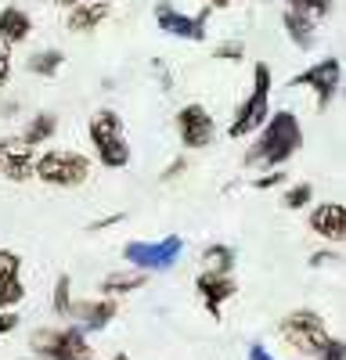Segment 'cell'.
Listing matches in <instances>:
<instances>
[{
	"mask_svg": "<svg viewBox=\"0 0 346 360\" xmlns=\"http://www.w3.org/2000/svg\"><path fill=\"white\" fill-rule=\"evenodd\" d=\"M303 148V123L296 112L278 108L267 115V123L256 130V141L245 148V169H281L288 159H296Z\"/></svg>",
	"mask_w": 346,
	"mask_h": 360,
	"instance_id": "obj_1",
	"label": "cell"
},
{
	"mask_svg": "<svg viewBox=\"0 0 346 360\" xmlns=\"http://www.w3.org/2000/svg\"><path fill=\"white\" fill-rule=\"evenodd\" d=\"M86 137H91L98 162L105 169H127L130 166V141H127V127L123 119L112 108H98L86 123Z\"/></svg>",
	"mask_w": 346,
	"mask_h": 360,
	"instance_id": "obj_2",
	"label": "cell"
},
{
	"mask_svg": "<svg viewBox=\"0 0 346 360\" xmlns=\"http://www.w3.org/2000/svg\"><path fill=\"white\" fill-rule=\"evenodd\" d=\"M271 90H274V76H271V65L267 62H256L252 65V90L245 94V101L238 105L235 119H231V127H227V137H249L256 134L260 127L267 123V115H271Z\"/></svg>",
	"mask_w": 346,
	"mask_h": 360,
	"instance_id": "obj_3",
	"label": "cell"
},
{
	"mask_svg": "<svg viewBox=\"0 0 346 360\" xmlns=\"http://www.w3.org/2000/svg\"><path fill=\"white\" fill-rule=\"evenodd\" d=\"M91 159L76 148H47L33 162V176L47 188H79L91 176Z\"/></svg>",
	"mask_w": 346,
	"mask_h": 360,
	"instance_id": "obj_4",
	"label": "cell"
},
{
	"mask_svg": "<svg viewBox=\"0 0 346 360\" xmlns=\"http://www.w3.org/2000/svg\"><path fill=\"white\" fill-rule=\"evenodd\" d=\"M29 349L40 360H94V346L79 324L62 328H37L29 335Z\"/></svg>",
	"mask_w": 346,
	"mask_h": 360,
	"instance_id": "obj_5",
	"label": "cell"
},
{
	"mask_svg": "<svg viewBox=\"0 0 346 360\" xmlns=\"http://www.w3.org/2000/svg\"><path fill=\"white\" fill-rule=\"evenodd\" d=\"M278 339L293 353H300V356H317V353H321V346L332 339V332H328L325 317L317 314V310L300 307V310L285 314L278 321Z\"/></svg>",
	"mask_w": 346,
	"mask_h": 360,
	"instance_id": "obj_6",
	"label": "cell"
},
{
	"mask_svg": "<svg viewBox=\"0 0 346 360\" xmlns=\"http://www.w3.org/2000/svg\"><path fill=\"white\" fill-rule=\"evenodd\" d=\"M184 252V238L181 234H166L162 242H127L123 245V259L134 270L144 274H159V270H173Z\"/></svg>",
	"mask_w": 346,
	"mask_h": 360,
	"instance_id": "obj_7",
	"label": "cell"
},
{
	"mask_svg": "<svg viewBox=\"0 0 346 360\" xmlns=\"http://www.w3.org/2000/svg\"><path fill=\"white\" fill-rule=\"evenodd\" d=\"M339 83H342V62H339L335 54H328V58H321V62L307 65L303 72H296L293 79H288V86H310L314 90V108L317 112L332 108V101L339 94Z\"/></svg>",
	"mask_w": 346,
	"mask_h": 360,
	"instance_id": "obj_8",
	"label": "cell"
},
{
	"mask_svg": "<svg viewBox=\"0 0 346 360\" xmlns=\"http://www.w3.org/2000/svg\"><path fill=\"white\" fill-rule=\"evenodd\" d=\"M177 137L188 152H202V148H210L217 141V119L210 115L206 105H184L177 112Z\"/></svg>",
	"mask_w": 346,
	"mask_h": 360,
	"instance_id": "obj_9",
	"label": "cell"
},
{
	"mask_svg": "<svg viewBox=\"0 0 346 360\" xmlns=\"http://www.w3.org/2000/svg\"><path fill=\"white\" fill-rule=\"evenodd\" d=\"M210 11L213 8H202L198 15H184L169 4V0H162V4H155V25L162 29L166 37H177V40H206V22H210Z\"/></svg>",
	"mask_w": 346,
	"mask_h": 360,
	"instance_id": "obj_10",
	"label": "cell"
},
{
	"mask_svg": "<svg viewBox=\"0 0 346 360\" xmlns=\"http://www.w3.org/2000/svg\"><path fill=\"white\" fill-rule=\"evenodd\" d=\"M33 162H37L33 144H25L18 134L0 137V176L15 180V184H25V180H33Z\"/></svg>",
	"mask_w": 346,
	"mask_h": 360,
	"instance_id": "obj_11",
	"label": "cell"
},
{
	"mask_svg": "<svg viewBox=\"0 0 346 360\" xmlns=\"http://www.w3.org/2000/svg\"><path fill=\"white\" fill-rule=\"evenodd\" d=\"M195 292L202 299V307L210 310L213 321L224 317V303L231 295H238V281L231 274H213V270H202V274L195 278Z\"/></svg>",
	"mask_w": 346,
	"mask_h": 360,
	"instance_id": "obj_12",
	"label": "cell"
},
{
	"mask_svg": "<svg viewBox=\"0 0 346 360\" xmlns=\"http://www.w3.org/2000/svg\"><path fill=\"white\" fill-rule=\"evenodd\" d=\"M115 314H120V299H108V295L105 299H72V307H69L72 324H79L86 335L108 328L115 321Z\"/></svg>",
	"mask_w": 346,
	"mask_h": 360,
	"instance_id": "obj_13",
	"label": "cell"
},
{
	"mask_svg": "<svg viewBox=\"0 0 346 360\" xmlns=\"http://www.w3.org/2000/svg\"><path fill=\"white\" fill-rule=\"evenodd\" d=\"M310 231L317 238H325L328 245H342L346 242V205L342 202H321L310 209Z\"/></svg>",
	"mask_w": 346,
	"mask_h": 360,
	"instance_id": "obj_14",
	"label": "cell"
},
{
	"mask_svg": "<svg viewBox=\"0 0 346 360\" xmlns=\"http://www.w3.org/2000/svg\"><path fill=\"white\" fill-rule=\"evenodd\" d=\"M108 15H112L108 0H86V4L79 0V4L69 8V15H65V29H69V33H94Z\"/></svg>",
	"mask_w": 346,
	"mask_h": 360,
	"instance_id": "obj_15",
	"label": "cell"
},
{
	"mask_svg": "<svg viewBox=\"0 0 346 360\" xmlns=\"http://www.w3.org/2000/svg\"><path fill=\"white\" fill-rule=\"evenodd\" d=\"M281 25H285L288 40L296 44V51H314V47H317V18L285 8V11H281Z\"/></svg>",
	"mask_w": 346,
	"mask_h": 360,
	"instance_id": "obj_16",
	"label": "cell"
},
{
	"mask_svg": "<svg viewBox=\"0 0 346 360\" xmlns=\"http://www.w3.org/2000/svg\"><path fill=\"white\" fill-rule=\"evenodd\" d=\"M29 37H33V18H29V11H22L15 4L0 8V40L8 47H15V44H25Z\"/></svg>",
	"mask_w": 346,
	"mask_h": 360,
	"instance_id": "obj_17",
	"label": "cell"
},
{
	"mask_svg": "<svg viewBox=\"0 0 346 360\" xmlns=\"http://www.w3.org/2000/svg\"><path fill=\"white\" fill-rule=\"evenodd\" d=\"M58 134V115L54 112H37V115H29L25 119V127L18 130V137L25 141V144H47L51 137Z\"/></svg>",
	"mask_w": 346,
	"mask_h": 360,
	"instance_id": "obj_18",
	"label": "cell"
},
{
	"mask_svg": "<svg viewBox=\"0 0 346 360\" xmlns=\"http://www.w3.org/2000/svg\"><path fill=\"white\" fill-rule=\"evenodd\" d=\"M144 285H148V274H144V270H130V274L115 270V274H108V278L101 281V292H105L108 299H120V295H130V292H137V288H144Z\"/></svg>",
	"mask_w": 346,
	"mask_h": 360,
	"instance_id": "obj_19",
	"label": "cell"
},
{
	"mask_svg": "<svg viewBox=\"0 0 346 360\" xmlns=\"http://www.w3.org/2000/svg\"><path fill=\"white\" fill-rule=\"evenodd\" d=\"M62 65H65V51H58V47L33 51V54H29V62H25L29 72H33V76H44V79L58 76V69H62Z\"/></svg>",
	"mask_w": 346,
	"mask_h": 360,
	"instance_id": "obj_20",
	"label": "cell"
},
{
	"mask_svg": "<svg viewBox=\"0 0 346 360\" xmlns=\"http://www.w3.org/2000/svg\"><path fill=\"white\" fill-rule=\"evenodd\" d=\"M198 259H202V266H206V270H213V274H231V270H235V249L224 245V242L206 245V249L198 252Z\"/></svg>",
	"mask_w": 346,
	"mask_h": 360,
	"instance_id": "obj_21",
	"label": "cell"
},
{
	"mask_svg": "<svg viewBox=\"0 0 346 360\" xmlns=\"http://www.w3.org/2000/svg\"><path fill=\"white\" fill-rule=\"evenodd\" d=\"M69 307H72V278L69 274H62L54 281V292H51V310H54V317H69Z\"/></svg>",
	"mask_w": 346,
	"mask_h": 360,
	"instance_id": "obj_22",
	"label": "cell"
},
{
	"mask_svg": "<svg viewBox=\"0 0 346 360\" xmlns=\"http://www.w3.org/2000/svg\"><path fill=\"white\" fill-rule=\"evenodd\" d=\"M22 299H25L22 274H15V278H0V310H15Z\"/></svg>",
	"mask_w": 346,
	"mask_h": 360,
	"instance_id": "obj_23",
	"label": "cell"
},
{
	"mask_svg": "<svg viewBox=\"0 0 346 360\" xmlns=\"http://www.w3.org/2000/svg\"><path fill=\"white\" fill-rule=\"evenodd\" d=\"M285 8H293V11H303V15H310V18H328L332 11H335V0H285Z\"/></svg>",
	"mask_w": 346,
	"mask_h": 360,
	"instance_id": "obj_24",
	"label": "cell"
},
{
	"mask_svg": "<svg viewBox=\"0 0 346 360\" xmlns=\"http://www.w3.org/2000/svg\"><path fill=\"white\" fill-rule=\"evenodd\" d=\"M314 202V188L307 184V180H300V184H288V191L281 195V205L285 209H307Z\"/></svg>",
	"mask_w": 346,
	"mask_h": 360,
	"instance_id": "obj_25",
	"label": "cell"
},
{
	"mask_svg": "<svg viewBox=\"0 0 346 360\" xmlns=\"http://www.w3.org/2000/svg\"><path fill=\"white\" fill-rule=\"evenodd\" d=\"M213 58H217V62H242V58H245V44L242 40H220L213 47Z\"/></svg>",
	"mask_w": 346,
	"mask_h": 360,
	"instance_id": "obj_26",
	"label": "cell"
},
{
	"mask_svg": "<svg viewBox=\"0 0 346 360\" xmlns=\"http://www.w3.org/2000/svg\"><path fill=\"white\" fill-rule=\"evenodd\" d=\"M281 184H288V173L285 169H264L260 176H252V188L256 191H271V188H281Z\"/></svg>",
	"mask_w": 346,
	"mask_h": 360,
	"instance_id": "obj_27",
	"label": "cell"
},
{
	"mask_svg": "<svg viewBox=\"0 0 346 360\" xmlns=\"http://www.w3.org/2000/svg\"><path fill=\"white\" fill-rule=\"evenodd\" d=\"M22 274V256L11 249H0V278H15Z\"/></svg>",
	"mask_w": 346,
	"mask_h": 360,
	"instance_id": "obj_28",
	"label": "cell"
},
{
	"mask_svg": "<svg viewBox=\"0 0 346 360\" xmlns=\"http://www.w3.org/2000/svg\"><path fill=\"white\" fill-rule=\"evenodd\" d=\"M317 360H346V346H342V339H339V335H332V339L321 346Z\"/></svg>",
	"mask_w": 346,
	"mask_h": 360,
	"instance_id": "obj_29",
	"label": "cell"
},
{
	"mask_svg": "<svg viewBox=\"0 0 346 360\" xmlns=\"http://www.w3.org/2000/svg\"><path fill=\"white\" fill-rule=\"evenodd\" d=\"M184 173H188V159L181 155V159H173V162L159 173V180H162V184H169V180H177V176H184Z\"/></svg>",
	"mask_w": 346,
	"mask_h": 360,
	"instance_id": "obj_30",
	"label": "cell"
},
{
	"mask_svg": "<svg viewBox=\"0 0 346 360\" xmlns=\"http://www.w3.org/2000/svg\"><path fill=\"white\" fill-rule=\"evenodd\" d=\"M339 259H342V252H339V249H317L307 263H310V266H328V263H339Z\"/></svg>",
	"mask_w": 346,
	"mask_h": 360,
	"instance_id": "obj_31",
	"label": "cell"
},
{
	"mask_svg": "<svg viewBox=\"0 0 346 360\" xmlns=\"http://www.w3.org/2000/svg\"><path fill=\"white\" fill-rule=\"evenodd\" d=\"M11 79V47L0 40V86H8Z\"/></svg>",
	"mask_w": 346,
	"mask_h": 360,
	"instance_id": "obj_32",
	"label": "cell"
},
{
	"mask_svg": "<svg viewBox=\"0 0 346 360\" xmlns=\"http://www.w3.org/2000/svg\"><path fill=\"white\" fill-rule=\"evenodd\" d=\"M18 321H22V317H18L15 310H0V335H11L15 328H18Z\"/></svg>",
	"mask_w": 346,
	"mask_h": 360,
	"instance_id": "obj_33",
	"label": "cell"
},
{
	"mask_svg": "<svg viewBox=\"0 0 346 360\" xmlns=\"http://www.w3.org/2000/svg\"><path fill=\"white\" fill-rule=\"evenodd\" d=\"M120 220H127L123 213H112V217H105V220H94V224H86V231H105V227H115V224H120Z\"/></svg>",
	"mask_w": 346,
	"mask_h": 360,
	"instance_id": "obj_34",
	"label": "cell"
},
{
	"mask_svg": "<svg viewBox=\"0 0 346 360\" xmlns=\"http://www.w3.org/2000/svg\"><path fill=\"white\" fill-rule=\"evenodd\" d=\"M249 360H278V356H274L264 342H252V346H249Z\"/></svg>",
	"mask_w": 346,
	"mask_h": 360,
	"instance_id": "obj_35",
	"label": "cell"
},
{
	"mask_svg": "<svg viewBox=\"0 0 346 360\" xmlns=\"http://www.w3.org/2000/svg\"><path fill=\"white\" fill-rule=\"evenodd\" d=\"M152 69L159 72V86H162V90H169V86H173V79H169V69H166V62H159V58H155V62H152Z\"/></svg>",
	"mask_w": 346,
	"mask_h": 360,
	"instance_id": "obj_36",
	"label": "cell"
},
{
	"mask_svg": "<svg viewBox=\"0 0 346 360\" xmlns=\"http://www.w3.org/2000/svg\"><path fill=\"white\" fill-rule=\"evenodd\" d=\"M15 112H18L15 101H4V105H0V115H15Z\"/></svg>",
	"mask_w": 346,
	"mask_h": 360,
	"instance_id": "obj_37",
	"label": "cell"
},
{
	"mask_svg": "<svg viewBox=\"0 0 346 360\" xmlns=\"http://www.w3.org/2000/svg\"><path fill=\"white\" fill-rule=\"evenodd\" d=\"M51 4H54V8H65V11H69V8H76V4H79V0H51Z\"/></svg>",
	"mask_w": 346,
	"mask_h": 360,
	"instance_id": "obj_38",
	"label": "cell"
},
{
	"mask_svg": "<svg viewBox=\"0 0 346 360\" xmlns=\"http://www.w3.org/2000/svg\"><path fill=\"white\" fill-rule=\"evenodd\" d=\"M235 0H206V8H231Z\"/></svg>",
	"mask_w": 346,
	"mask_h": 360,
	"instance_id": "obj_39",
	"label": "cell"
},
{
	"mask_svg": "<svg viewBox=\"0 0 346 360\" xmlns=\"http://www.w3.org/2000/svg\"><path fill=\"white\" fill-rule=\"evenodd\" d=\"M112 360H130V356H127V353H115V356H112Z\"/></svg>",
	"mask_w": 346,
	"mask_h": 360,
	"instance_id": "obj_40",
	"label": "cell"
},
{
	"mask_svg": "<svg viewBox=\"0 0 346 360\" xmlns=\"http://www.w3.org/2000/svg\"><path fill=\"white\" fill-rule=\"evenodd\" d=\"M29 360H40V356H29Z\"/></svg>",
	"mask_w": 346,
	"mask_h": 360,
	"instance_id": "obj_41",
	"label": "cell"
}]
</instances>
